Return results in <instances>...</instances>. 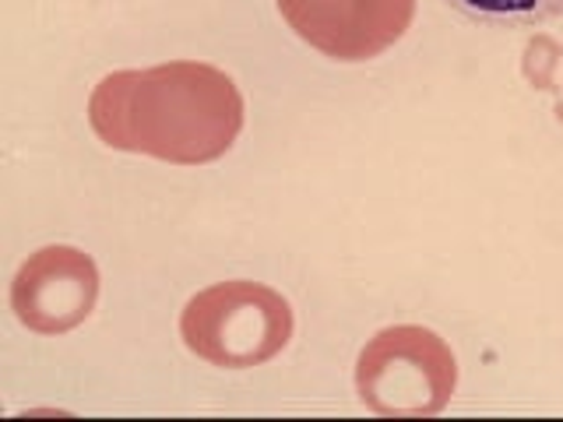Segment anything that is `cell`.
I'll list each match as a JSON object with an SVG mask.
<instances>
[{"instance_id":"obj_4","label":"cell","mask_w":563,"mask_h":422,"mask_svg":"<svg viewBox=\"0 0 563 422\" xmlns=\"http://www.w3.org/2000/svg\"><path fill=\"white\" fill-rule=\"evenodd\" d=\"M286 25L324 57L363 64L412 29L416 0H275Z\"/></svg>"},{"instance_id":"obj_5","label":"cell","mask_w":563,"mask_h":422,"mask_svg":"<svg viewBox=\"0 0 563 422\" xmlns=\"http://www.w3.org/2000/svg\"><path fill=\"white\" fill-rule=\"evenodd\" d=\"M99 299V268L78 246L53 243L29 254L11 281V310L35 334H64L85 324Z\"/></svg>"},{"instance_id":"obj_6","label":"cell","mask_w":563,"mask_h":422,"mask_svg":"<svg viewBox=\"0 0 563 422\" xmlns=\"http://www.w3.org/2000/svg\"><path fill=\"white\" fill-rule=\"evenodd\" d=\"M468 22L497 29H532L563 14V0H448Z\"/></svg>"},{"instance_id":"obj_1","label":"cell","mask_w":563,"mask_h":422,"mask_svg":"<svg viewBox=\"0 0 563 422\" xmlns=\"http://www.w3.org/2000/svg\"><path fill=\"white\" fill-rule=\"evenodd\" d=\"M243 116L236 81L198 60L113 70L88 99V123L102 145L173 166L222 158L236 145Z\"/></svg>"},{"instance_id":"obj_2","label":"cell","mask_w":563,"mask_h":422,"mask_svg":"<svg viewBox=\"0 0 563 422\" xmlns=\"http://www.w3.org/2000/svg\"><path fill=\"white\" fill-rule=\"evenodd\" d=\"M289 299L261 281H219L180 313V338L198 359L222 369H251L275 359L292 338Z\"/></svg>"},{"instance_id":"obj_3","label":"cell","mask_w":563,"mask_h":422,"mask_svg":"<svg viewBox=\"0 0 563 422\" xmlns=\"http://www.w3.org/2000/svg\"><path fill=\"white\" fill-rule=\"evenodd\" d=\"M457 387V359L437 331L384 327L356 359V395L369 412L419 419L444 412Z\"/></svg>"}]
</instances>
